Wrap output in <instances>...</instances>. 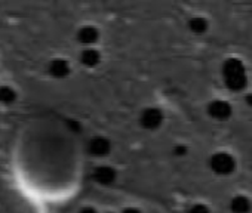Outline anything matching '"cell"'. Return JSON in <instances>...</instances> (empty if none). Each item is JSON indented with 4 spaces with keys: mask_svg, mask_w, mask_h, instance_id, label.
<instances>
[{
    "mask_svg": "<svg viewBox=\"0 0 252 213\" xmlns=\"http://www.w3.org/2000/svg\"><path fill=\"white\" fill-rule=\"evenodd\" d=\"M221 74H222L224 84L233 92H240L248 86L246 67L237 58L225 59L222 64V68H221Z\"/></svg>",
    "mask_w": 252,
    "mask_h": 213,
    "instance_id": "6da1fadb",
    "label": "cell"
},
{
    "mask_svg": "<svg viewBox=\"0 0 252 213\" xmlns=\"http://www.w3.org/2000/svg\"><path fill=\"white\" fill-rule=\"evenodd\" d=\"M209 167L218 176H228V175H231L236 170L237 161H236V159L230 153L218 151V153L211 156Z\"/></svg>",
    "mask_w": 252,
    "mask_h": 213,
    "instance_id": "7a4b0ae2",
    "label": "cell"
},
{
    "mask_svg": "<svg viewBox=\"0 0 252 213\" xmlns=\"http://www.w3.org/2000/svg\"><path fill=\"white\" fill-rule=\"evenodd\" d=\"M165 116L160 108L158 106H149V108L143 110L140 116V125L146 131H156L163 125Z\"/></svg>",
    "mask_w": 252,
    "mask_h": 213,
    "instance_id": "3957f363",
    "label": "cell"
},
{
    "mask_svg": "<svg viewBox=\"0 0 252 213\" xmlns=\"http://www.w3.org/2000/svg\"><path fill=\"white\" fill-rule=\"evenodd\" d=\"M208 114L211 119L217 122H225L233 114V106L228 101L224 99H214L208 105Z\"/></svg>",
    "mask_w": 252,
    "mask_h": 213,
    "instance_id": "277c9868",
    "label": "cell"
},
{
    "mask_svg": "<svg viewBox=\"0 0 252 213\" xmlns=\"http://www.w3.org/2000/svg\"><path fill=\"white\" fill-rule=\"evenodd\" d=\"M88 151L94 157H105L111 151V142L104 136H94L88 144Z\"/></svg>",
    "mask_w": 252,
    "mask_h": 213,
    "instance_id": "5b68a950",
    "label": "cell"
},
{
    "mask_svg": "<svg viewBox=\"0 0 252 213\" xmlns=\"http://www.w3.org/2000/svg\"><path fill=\"white\" fill-rule=\"evenodd\" d=\"M98 39H99V30L94 26H83L77 31V40L83 46L91 48L98 42Z\"/></svg>",
    "mask_w": 252,
    "mask_h": 213,
    "instance_id": "8992f818",
    "label": "cell"
},
{
    "mask_svg": "<svg viewBox=\"0 0 252 213\" xmlns=\"http://www.w3.org/2000/svg\"><path fill=\"white\" fill-rule=\"evenodd\" d=\"M92 178L95 182H98L99 185H111L116 178H117V173L113 167L110 166H98L94 173H92Z\"/></svg>",
    "mask_w": 252,
    "mask_h": 213,
    "instance_id": "52a82bcc",
    "label": "cell"
},
{
    "mask_svg": "<svg viewBox=\"0 0 252 213\" xmlns=\"http://www.w3.org/2000/svg\"><path fill=\"white\" fill-rule=\"evenodd\" d=\"M48 71L55 79H64L70 74V64L65 59H52L49 62Z\"/></svg>",
    "mask_w": 252,
    "mask_h": 213,
    "instance_id": "ba28073f",
    "label": "cell"
},
{
    "mask_svg": "<svg viewBox=\"0 0 252 213\" xmlns=\"http://www.w3.org/2000/svg\"><path fill=\"white\" fill-rule=\"evenodd\" d=\"M252 209V203L251 200L243 195V194H239V195H234L231 200H230V210L233 213H249Z\"/></svg>",
    "mask_w": 252,
    "mask_h": 213,
    "instance_id": "9c48e42d",
    "label": "cell"
},
{
    "mask_svg": "<svg viewBox=\"0 0 252 213\" xmlns=\"http://www.w3.org/2000/svg\"><path fill=\"white\" fill-rule=\"evenodd\" d=\"M80 62L88 68H94L101 62V53L95 48H86L80 52Z\"/></svg>",
    "mask_w": 252,
    "mask_h": 213,
    "instance_id": "30bf717a",
    "label": "cell"
},
{
    "mask_svg": "<svg viewBox=\"0 0 252 213\" xmlns=\"http://www.w3.org/2000/svg\"><path fill=\"white\" fill-rule=\"evenodd\" d=\"M189 30L194 34H205L209 28V21L203 17H193L187 23Z\"/></svg>",
    "mask_w": 252,
    "mask_h": 213,
    "instance_id": "8fae6325",
    "label": "cell"
},
{
    "mask_svg": "<svg viewBox=\"0 0 252 213\" xmlns=\"http://www.w3.org/2000/svg\"><path fill=\"white\" fill-rule=\"evenodd\" d=\"M17 99V92L9 86H0V102L12 104Z\"/></svg>",
    "mask_w": 252,
    "mask_h": 213,
    "instance_id": "7c38bea8",
    "label": "cell"
},
{
    "mask_svg": "<svg viewBox=\"0 0 252 213\" xmlns=\"http://www.w3.org/2000/svg\"><path fill=\"white\" fill-rule=\"evenodd\" d=\"M187 213H211V209L203 203H194L189 207Z\"/></svg>",
    "mask_w": 252,
    "mask_h": 213,
    "instance_id": "4fadbf2b",
    "label": "cell"
},
{
    "mask_svg": "<svg viewBox=\"0 0 252 213\" xmlns=\"http://www.w3.org/2000/svg\"><path fill=\"white\" fill-rule=\"evenodd\" d=\"M189 153V148L186 147V145H177L175 148H174V156H177V157H184L186 154Z\"/></svg>",
    "mask_w": 252,
    "mask_h": 213,
    "instance_id": "5bb4252c",
    "label": "cell"
},
{
    "mask_svg": "<svg viewBox=\"0 0 252 213\" xmlns=\"http://www.w3.org/2000/svg\"><path fill=\"white\" fill-rule=\"evenodd\" d=\"M122 213H141V210L137 209V207H126V209L122 210Z\"/></svg>",
    "mask_w": 252,
    "mask_h": 213,
    "instance_id": "9a60e30c",
    "label": "cell"
},
{
    "mask_svg": "<svg viewBox=\"0 0 252 213\" xmlns=\"http://www.w3.org/2000/svg\"><path fill=\"white\" fill-rule=\"evenodd\" d=\"M80 213H96V210L92 209V207H85V209L80 210Z\"/></svg>",
    "mask_w": 252,
    "mask_h": 213,
    "instance_id": "2e32d148",
    "label": "cell"
},
{
    "mask_svg": "<svg viewBox=\"0 0 252 213\" xmlns=\"http://www.w3.org/2000/svg\"><path fill=\"white\" fill-rule=\"evenodd\" d=\"M245 101H246V104H248V105H251V106H252V93L246 95V96H245Z\"/></svg>",
    "mask_w": 252,
    "mask_h": 213,
    "instance_id": "e0dca14e",
    "label": "cell"
},
{
    "mask_svg": "<svg viewBox=\"0 0 252 213\" xmlns=\"http://www.w3.org/2000/svg\"><path fill=\"white\" fill-rule=\"evenodd\" d=\"M110 213H113V212H110Z\"/></svg>",
    "mask_w": 252,
    "mask_h": 213,
    "instance_id": "ac0fdd59",
    "label": "cell"
}]
</instances>
